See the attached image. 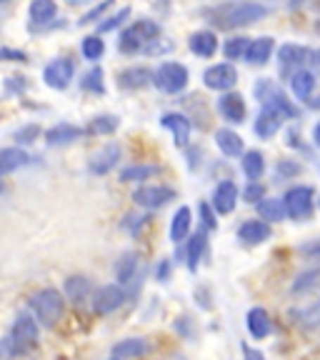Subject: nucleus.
Here are the masks:
<instances>
[{"mask_svg":"<svg viewBox=\"0 0 320 360\" xmlns=\"http://www.w3.org/2000/svg\"><path fill=\"white\" fill-rule=\"evenodd\" d=\"M238 198H241V191H238L236 183H233V180H220L213 191L210 205H213V210L218 215H231L238 205Z\"/></svg>","mask_w":320,"mask_h":360,"instance_id":"13","label":"nucleus"},{"mask_svg":"<svg viewBox=\"0 0 320 360\" xmlns=\"http://www.w3.org/2000/svg\"><path fill=\"white\" fill-rule=\"evenodd\" d=\"M138 265H141L138 253H123L120 255L118 263H115V281H118V285H128L130 281H135Z\"/></svg>","mask_w":320,"mask_h":360,"instance_id":"30","label":"nucleus"},{"mask_svg":"<svg viewBox=\"0 0 320 360\" xmlns=\"http://www.w3.org/2000/svg\"><path fill=\"white\" fill-rule=\"evenodd\" d=\"M188 80H191V73H188V68L183 63H160V68L153 73L155 88L168 93V96H175L180 90H186Z\"/></svg>","mask_w":320,"mask_h":360,"instance_id":"7","label":"nucleus"},{"mask_svg":"<svg viewBox=\"0 0 320 360\" xmlns=\"http://www.w3.org/2000/svg\"><path fill=\"white\" fill-rule=\"evenodd\" d=\"M248 45H250V38H231L228 43L223 45V53L228 60H238V58H245Z\"/></svg>","mask_w":320,"mask_h":360,"instance_id":"39","label":"nucleus"},{"mask_svg":"<svg viewBox=\"0 0 320 360\" xmlns=\"http://www.w3.org/2000/svg\"><path fill=\"white\" fill-rule=\"evenodd\" d=\"M300 173H303V165L295 163V160H278V175L281 178H295Z\"/></svg>","mask_w":320,"mask_h":360,"instance_id":"43","label":"nucleus"},{"mask_svg":"<svg viewBox=\"0 0 320 360\" xmlns=\"http://www.w3.org/2000/svg\"><path fill=\"white\" fill-rule=\"evenodd\" d=\"M243 358H245V360H265V355L260 353V350L250 348L248 343H243Z\"/></svg>","mask_w":320,"mask_h":360,"instance_id":"50","label":"nucleus"},{"mask_svg":"<svg viewBox=\"0 0 320 360\" xmlns=\"http://www.w3.org/2000/svg\"><path fill=\"white\" fill-rule=\"evenodd\" d=\"M215 146L225 158H238L243 155V138L231 128L215 130Z\"/></svg>","mask_w":320,"mask_h":360,"instance_id":"25","label":"nucleus"},{"mask_svg":"<svg viewBox=\"0 0 320 360\" xmlns=\"http://www.w3.org/2000/svg\"><path fill=\"white\" fill-rule=\"evenodd\" d=\"M130 15V8H123V11L118 13V15H113V18H108L105 22H101V25H98V35L101 33H108V30H115L120 25V22L125 20V18Z\"/></svg>","mask_w":320,"mask_h":360,"instance_id":"45","label":"nucleus"},{"mask_svg":"<svg viewBox=\"0 0 320 360\" xmlns=\"http://www.w3.org/2000/svg\"><path fill=\"white\" fill-rule=\"evenodd\" d=\"M313 141H315V146H320V123L313 128Z\"/></svg>","mask_w":320,"mask_h":360,"instance_id":"52","label":"nucleus"},{"mask_svg":"<svg viewBox=\"0 0 320 360\" xmlns=\"http://www.w3.org/2000/svg\"><path fill=\"white\" fill-rule=\"evenodd\" d=\"M273 51H276V40L263 35V38L250 40V45H248L245 51V60L250 65H265L270 60V56H273Z\"/></svg>","mask_w":320,"mask_h":360,"instance_id":"21","label":"nucleus"},{"mask_svg":"<svg viewBox=\"0 0 320 360\" xmlns=\"http://www.w3.org/2000/svg\"><path fill=\"white\" fill-rule=\"evenodd\" d=\"M270 223L265 220H245V223L238 228V240H243L245 245H260L270 238Z\"/></svg>","mask_w":320,"mask_h":360,"instance_id":"17","label":"nucleus"},{"mask_svg":"<svg viewBox=\"0 0 320 360\" xmlns=\"http://www.w3.org/2000/svg\"><path fill=\"white\" fill-rule=\"evenodd\" d=\"M263 198H265V188L260 186L258 180H255V183H250V180H248V186L243 188V200L258 205V202L263 200Z\"/></svg>","mask_w":320,"mask_h":360,"instance_id":"41","label":"nucleus"},{"mask_svg":"<svg viewBox=\"0 0 320 360\" xmlns=\"http://www.w3.org/2000/svg\"><path fill=\"white\" fill-rule=\"evenodd\" d=\"M83 90L88 93H96V96H103L105 93V83H103V70L101 68H90L88 73L83 75Z\"/></svg>","mask_w":320,"mask_h":360,"instance_id":"38","label":"nucleus"},{"mask_svg":"<svg viewBox=\"0 0 320 360\" xmlns=\"http://www.w3.org/2000/svg\"><path fill=\"white\" fill-rule=\"evenodd\" d=\"M73 75H75V65L70 58H56L43 70L45 85L53 90H65L70 85V80H73Z\"/></svg>","mask_w":320,"mask_h":360,"instance_id":"10","label":"nucleus"},{"mask_svg":"<svg viewBox=\"0 0 320 360\" xmlns=\"http://www.w3.org/2000/svg\"><path fill=\"white\" fill-rule=\"evenodd\" d=\"M218 110H220V115H223V118L228 120V123H233V125L243 123V120H245V112H248L243 96H241V93H233V90H228V93H223V96H220Z\"/></svg>","mask_w":320,"mask_h":360,"instance_id":"16","label":"nucleus"},{"mask_svg":"<svg viewBox=\"0 0 320 360\" xmlns=\"http://www.w3.org/2000/svg\"><path fill=\"white\" fill-rule=\"evenodd\" d=\"M58 13L56 0H33L30 3V20L33 25H45V22H51Z\"/></svg>","mask_w":320,"mask_h":360,"instance_id":"34","label":"nucleus"},{"mask_svg":"<svg viewBox=\"0 0 320 360\" xmlns=\"http://www.w3.org/2000/svg\"><path fill=\"white\" fill-rule=\"evenodd\" d=\"M160 125L163 128H168L170 133H173V141L178 148H186L188 143H191V120L183 115V112H165V115H160Z\"/></svg>","mask_w":320,"mask_h":360,"instance_id":"15","label":"nucleus"},{"mask_svg":"<svg viewBox=\"0 0 320 360\" xmlns=\"http://www.w3.org/2000/svg\"><path fill=\"white\" fill-rule=\"evenodd\" d=\"M258 215L265 223H281L286 218V208H283L281 198H263L258 202Z\"/></svg>","mask_w":320,"mask_h":360,"instance_id":"33","label":"nucleus"},{"mask_svg":"<svg viewBox=\"0 0 320 360\" xmlns=\"http://www.w3.org/2000/svg\"><path fill=\"white\" fill-rule=\"evenodd\" d=\"M30 163V155L23 148H3L0 150V178L8 173H15L18 168Z\"/></svg>","mask_w":320,"mask_h":360,"instance_id":"27","label":"nucleus"},{"mask_svg":"<svg viewBox=\"0 0 320 360\" xmlns=\"http://www.w3.org/2000/svg\"><path fill=\"white\" fill-rule=\"evenodd\" d=\"M30 313L43 328H56L60 323L63 313H65V298L56 288H43V290L33 292L28 298Z\"/></svg>","mask_w":320,"mask_h":360,"instance_id":"1","label":"nucleus"},{"mask_svg":"<svg viewBox=\"0 0 320 360\" xmlns=\"http://www.w3.org/2000/svg\"><path fill=\"white\" fill-rule=\"evenodd\" d=\"M0 3H6V0H0Z\"/></svg>","mask_w":320,"mask_h":360,"instance_id":"58","label":"nucleus"},{"mask_svg":"<svg viewBox=\"0 0 320 360\" xmlns=\"http://www.w3.org/2000/svg\"><path fill=\"white\" fill-rule=\"evenodd\" d=\"M315 191L310 186H293L288 188V193L283 195V208H286V215L290 220H308L315 210Z\"/></svg>","mask_w":320,"mask_h":360,"instance_id":"6","label":"nucleus"},{"mask_svg":"<svg viewBox=\"0 0 320 360\" xmlns=\"http://www.w3.org/2000/svg\"><path fill=\"white\" fill-rule=\"evenodd\" d=\"M80 53H83L85 60H98L105 53V43L101 40V35H88L80 43Z\"/></svg>","mask_w":320,"mask_h":360,"instance_id":"37","label":"nucleus"},{"mask_svg":"<svg viewBox=\"0 0 320 360\" xmlns=\"http://www.w3.org/2000/svg\"><path fill=\"white\" fill-rule=\"evenodd\" d=\"M175 330H178L180 335L191 338V318H178V321H175Z\"/></svg>","mask_w":320,"mask_h":360,"instance_id":"51","label":"nucleus"},{"mask_svg":"<svg viewBox=\"0 0 320 360\" xmlns=\"http://www.w3.org/2000/svg\"><path fill=\"white\" fill-rule=\"evenodd\" d=\"M170 278V260H160V263L155 265V281L165 283Z\"/></svg>","mask_w":320,"mask_h":360,"instance_id":"49","label":"nucleus"},{"mask_svg":"<svg viewBox=\"0 0 320 360\" xmlns=\"http://www.w3.org/2000/svg\"><path fill=\"white\" fill-rule=\"evenodd\" d=\"M158 35H160V25H158L155 20H138L120 33L118 48H120V53H128L130 56V53H138L141 48H146L148 43H153Z\"/></svg>","mask_w":320,"mask_h":360,"instance_id":"5","label":"nucleus"},{"mask_svg":"<svg viewBox=\"0 0 320 360\" xmlns=\"http://www.w3.org/2000/svg\"><path fill=\"white\" fill-rule=\"evenodd\" d=\"M3 191H6V186H3V180H0V193H3Z\"/></svg>","mask_w":320,"mask_h":360,"instance_id":"56","label":"nucleus"},{"mask_svg":"<svg viewBox=\"0 0 320 360\" xmlns=\"http://www.w3.org/2000/svg\"><path fill=\"white\" fill-rule=\"evenodd\" d=\"M203 83L210 90L228 93V90H233V85L238 83V70L231 63H215V65H210L208 70L203 73Z\"/></svg>","mask_w":320,"mask_h":360,"instance_id":"11","label":"nucleus"},{"mask_svg":"<svg viewBox=\"0 0 320 360\" xmlns=\"http://www.w3.org/2000/svg\"><path fill=\"white\" fill-rule=\"evenodd\" d=\"M303 3H305V0H290L288 6H290V8H300V6H303Z\"/></svg>","mask_w":320,"mask_h":360,"instance_id":"53","label":"nucleus"},{"mask_svg":"<svg viewBox=\"0 0 320 360\" xmlns=\"http://www.w3.org/2000/svg\"><path fill=\"white\" fill-rule=\"evenodd\" d=\"M0 60L6 63H25L28 60V56L23 51H15V48H0Z\"/></svg>","mask_w":320,"mask_h":360,"instance_id":"47","label":"nucleus"},{"mask_svg":"<svg viewBox=\"0 0 320 360\" xmlns=\"http://www.w3.org/2000/svg\"><path fill=\"white\" fill-rule=\"evenodd\" d=\"M283 125V115H278L276 110H270V108H263V110L258 112V118H255V135L258 138H263V141H270L273 135L281 130Z\"/></svg>","mask_w":320,"mask_h":360,"instance_id":"23","label":"nucleus"},{"mask_svg":"<svg viewBox=\"0 0 320 360\" xmlns=\"http://www.w3.org/2000/svg\"><path fill=\"white\" fill-rule=\"evenodd\" d=\"M255 98L263 103V108H270V110H276L278 115H283V120L300 118V110L295 108V103H293L273 80L260 78L258 83H255Z\"/></svg>","mask_w":320,"mask_h":360,"instance_id":"4","label":"nucleus"},{"mask_svg":"<svg viewBox=\"0 0 320 360\" xmlns=\"http://www.w3.org/2000/svg\"><path fill=\"white\" fill-rule=\"evenodd\" d=\"M290 90L293 96L298 98V101H308L313 98V90H315V73L308 70V68H300L295 73L290 75Z\"/></svg>","mask_w":320,"mask_h":360,"instance_id":"22","label":"nucleus"},{"mask_svg":"<svg viewBox=\"0 0 320 360\" xmlns=\"http://www.w3.org/2000/svg\"><path fill=\"white\" fill-rule=\"evenodd\" d=\"M318 278H320L318 268L308 270V273H303V276H298V281L293 283V292H303V290H308V288H313L315 283H318Z\"/></svg>","mask_w":320,"mask_h":360,"instance_id":"42","label":"nucleus"},{"mask_svg":"<svg viewBox=\"0 0 320 360\" xmlns=\"http://www.w3.org/2000/svg\"><path fill=\"white\" fill-rule=\"evenodd\" d=\"M118 125H120L118 115L105 112V115H96V118L90 120L88 128H85V133L88 135H113L115 130H118Z\"/></svg>","mask_w":320,"mask_h":360,"instance_id":"35","label":"nucleus"},{"mask_svg":"<svg viewBox=\"0 0 320 360\" xmlns=\"http://www.w3.org/2000/svg\"><path fill=\"white\" fill-rule=\"evenodd\" d=\"M153 80V73L148 68H128L123 73H118V88L125 90H141Z\"/></svg>","mask_w":320,"mask_h":360,"instance_id":"29","label":"nucleus"},{"mask_svg":"<svg viewBox=\"0 0 320 360\" xmlns=\"http://www.w3.org/2000/svg\"><path fill=\"white\" fill-rule=\"evenodd\" d=\"M245 328L248 333H250V338H255V340H265V338L270 335V315L265 308H250L245 315Z\"/></svg>","mask_w":320,"mask_h":360,"instance_id":"20","label":"nucleus"},{"mask_svg":"<svg viewBox=\"0 0 320 360\" xmlns=\"http://www.w3.org/2000/svg\"><path fill=\"white\" fill-rule=\"evenodd\" d=\"M318 208H320V200H318Z\"/></svg>","mask_w":320,"mask_h":360,"instance_id":"57","label":"nucleus"},{"mask_svg":"<svg viewBox=\"0 0 320 360\" xmlns=\"http://www.w3.org/2000/svg\"><path fill=\"white\" fill-rule=\"evenodd\" d=\"M241 168H243V173H245V178L250 180V183L260 180V178H263V173H265V158H263V153H260V150L243 153Z\"/></svg>","mask_w":320,"mask_h":360,"instance_id":"32","label":"nucleus"},{"mask_svg":"<svg viewBox=\"0 0 320 360\" xmlns=\"http://www.w3.org/2000/svg\"><path fill=\"white\" fill-rule=\"evenodd\" d=\"M146 353H148L146 338H125V340L113 345L110 360H135V358H143Z\"/></svg>","mask_w":320,"mask_h":360,"instance_id":"18","label":"nucleus"},{"mask_svg":"<svg viewBox=\"0 0 320 360\" xmlns=\"http://www.w3.org/2000/svg\"><path fill=\"white\" fill-rule=\"evenodd\" d=\"M200 220H203V228L205 231H215V225H218V220H215V210L210 202H200Z\"/></svg>","mask_w":320,"mask_h":360,"instance_id":"44","label":"nucleus"},{"mask_svg":"<svg viewBox=\"0 0 320 360\" xmlns=\"http://www.w3.org/2000/svg\"><path fill=\"white\" fill-rule=\"evenodd\" d=\"M158 173H160L158 165H128L125 170H120V183H141Z\"/></svg>","mask_w":320,"mask_h":360,"instance_id":"36","label":"nucleus"},{"mask_svg":"<svg viewBox=\"0 0 320 360\" xmlns=\"http://www.w3.org/2000/svg\"><path fill=\"white\" fill-rule=\"evenodd\" d=\"M278 60H281V70L283 73H295L300 70V65L308 60H313L315 65H320V51H313V48H305V45H295L288 43L278 51Z\"/></svg>","mask_w":320,"mask_h":360,"instance_id":"8","label":"nucleus"},{"mask_svg":"<svg viewBox=\"0 0 320 360\" xmlns=\"http://www.w3.org/2000/svg\"><path fill=\"white\" fill-rule=\"evenodd\" d=\"M133 200L148 210H158L168 205L170 200H175V191L168 186H141L133 193Z\"/></svg>","mask_w":320,"mask_h":360,"instance_id":"12","label":"nucleus"},{"mask_svg":"<svg viewBox=\"0 0 320 360\" xmlns=\"http://www.w3.org/2000/svg\"><path fill=\"white\" fill-rule=\"evenodd\" d=\"M80 135H85V130L78 128V125L58 123V125H53L48 133H45V143H48V146H65V143L78 141Z\"/></svg>","mask_w":320,"mask_h":360,"instance_id":"24","label":"nucleus"},{"mask_svg":"<svg viewBox=\"0 0 320 360\" xmlns=\"http://www.w3.org/2000/svg\"><path fill=\"white\" fill-rule=\"evenodd\" d=\"M120 155H123V150H120L118 143H108L105 148H101L98 153H93V158H90V163H88V170L93 175L110 173V170L120 163Z\"/></svg>","mask_w":320,"mask_h":360,"instance_id":"14","label":"nucleus"},{"mask_svg":"<svg viewBox=\"0 0 320 360\" xmlns=\"http://www.w3.org/2000/svg\"><path fill=\"white\" fill-rule=\"evenodd\" d=\"M63 288H65L68 300H73L75 305H83L85 300L93 295V283H90L85 276H70Z\"/></svg>","mask_w":320,"mask_h":360,"instance_id":"26","label":"nucleus"},{"mask_svg":"<svg viewBox=\"0 0 320 360\" xmlns=\"http://www.w3.org/2000/svg\"><path fill=\"white\" fill-rule=\"evenodd\" d=\"M110 6H113V0H103L101 6H96V8H93V11H88L83 18H80V25H88V22H93V20H96V18H101L103 13H105Z\"/></svg>","mask_w":320,"mask_h":360,"instance_id":"46","label":"nucleus"},{"mask_svg":"<svg viewBox=\"0 0 320 360\" xmlns=\"http://www.w3.org/2000/svg\"><path fill=\"white\" fill-rule=\"evenodd\" d=\"M268 15V8L260 3H236V6H223L213 13L215 25L218 28H243V25H253Z\"/></svg>","mask_w":320,"mask_h":360,"instance_id":"3","label":"nucleus"},{"mask_svg":"<svg viewBox=\"0 0 320 360\" xmlns=\"http://www.w3.org/2000/svg\"><path fill=\"white\" fill-rule=\"evenodd\" d=\"M148 220H151V218H148V215H128V218L123 220V225H125V228H128L130 233H138V231H141V228H143V225L148 223Z\"/></svg>","mask_w":320,"mask_h":360,"instance_id":"48","label":"nucleus"},{"mask_svg":"<svg viewBox=\"0 0 320 360\" xmlns=\"http://www.w3.org/2000/svg\"><path fill=\"white\" fill-rule=\"evenodd\" d=\"M38 335H40V326L30 313H18L15 323L11 328V335L8 340H3L6 350L11 355H25L30 348L38 345Z\"/></svg>","mask_w":320,"mask_h":360,"instance_id":"2","label":"nucleus"},{"mask_svg":"<svg viewBox=\"0 0 320 360\" xmlns=\"http://www.w3.org/2000/svg\"><path fill=\"white\" fill-rule=\"evenodd\" d=\"M205 250H208V236H205V231H198L196 236H191V240H188V245H186L188 268L198 270V265H200Z\"/></svg>","mask_w":320,"mask_h":360,"instance_id":"31","label":"nucleus"},{"mask_svg":"<svg viewBox=\"0 0 320 360\" xmlns=\"http://www.w3.org/2000/svg\"><path fill=\"white\" fill-rule=\"evenodd\" d=\"M191 223H193V213L188 205H180L173 213V220H170V240L180 243L191 236Z\"/></svg>","mask_w":320,"mask_h":360,"instance_id":"28","label":"nucleus"},{"mask_svg":"<svg viewBox=\"0 0 320 360\" xmlns=\"http://www.w3.org/2000/svg\"><path fill=\"white\" fill-rule=\"evenodd\" d=\"M188 48L198 58H213L215 51H218V35L213 30H198L188 40Z\"/></svg>","mask_w":320,"mask_h":360,"instance_id":"19","label":"nucleus"},{"mask_svg":"<svg viewBox=\"0 0 320 360\" xmlns=\"http://www.w3.org/2000/svg\"><path fill=\"white\" fill-rule=\"evenodd\" d=\"M15 143L18 146H30V143H35L40 138V128L38 125H23L20 130H15Z\"/></svg>","mask_w":320,"mask_h":360,"instance_id":"40","label":"nucleus"},{"mask_svg":"<svg viewBox=\"0 0 320 360\" xmlns=\"http://www.w3.org/2000/svg\"><path fill=\"white\" fill-rule=\"evenodd\" d=\"M68 3H73V6H78V3H83V0H68Z\"/></svg>","mask_w":320,"mask_h":360,"instance_id":"55","label":"nucleus"},{"mask_svg":"<svg viewBox=\"0 0 320 360\" xmlns=\"http://www.w3.org/2000/svg\"><path fill=\"white\" fill-rule=\"evenodd\" d=\"M125 300H128L125 288L118 285V283H110V285H103L96 290V295H93V310H96L98 315H110V313H115Z\"/></svg>","mask_w":320,"mask_h":360,"instance_id":"9","label":"nucleus"},{"mask_svg":"<svg viewBox=\"0 0 320 360\" xmlns=\"http://www.w3.org/2000/svg\"><path fill=\"white\" fill-rule=\"evenodd\" d=\"M3 355H6V345L0 343V360H3Z\"/></svg>","mask_w":320,"mask_h":360,"instance_id":"54","label":"nucleus"}]
</instances>
